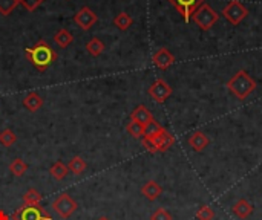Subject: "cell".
<instances>
[{
    "instance_id": "6da1fadb",
    "label": "cell",
    "mask_w": 262,
    "mask_h": 220,
    "mask_svg": "<svg viewBox=\"0 0 262 220\" xmlns=\"http://www.w3.org/2000/svg\"><path fill=\"white\" fill-rule=\"evenodd\" d=\"M25 55L28 57L31 64L40 72H45L57 60V52L45 40H38L32 47H26Z\"/></svg>"
},
{
    "instance_id": "7a4b0ae2",
    "label": "cell",
    "mask_w": 262,
    "mask_h": 220,
    "mask_svg": "<svg viewBox=\"0 0 262 220\" xmlns=\"http://www.w3.org/2000/svg\"><path fill=\"white\" fill-rule=\"evenodd\" d=\"M227 89L232 92V95H235L238 100H246L249 98V95H252L258 84L255 81V78H252L246 70H238L229 81H227Z\"/></svg>"
},
{
    "instance_id": "3957f363",
    "label": "cell",
    "mask_w": 262,
    "mask_h": 220,
    "mask_svg": "<svg viewBox=\"0 0 262 220\" xmlns=\"http://www.w3.org/2000/svg\"><path fill=\"white\" fill-rule=\"evenodd\" d=\"M141 142L149 153H164L175 144V138L166 129H163L152 138H141Z\"/></svg>"
},
{
    "instance_id": "277c9868",
    "label": "cell",
    "mask_w": 262,
    "mask_h": 220,
    "mask_svg": "<svg viewBox=\"0 0 262 220\" xmlns=\"http://www.w3.org/2000/svg\"><path fill=\"white\" fill-rule=\"evenodd\" d=\"M192 20L198 25V28L201 31H210L218 23L220 14L209 3H204L193 12Z\"/></svg>"
},
{
    "instance_id": "5b68a950",
    "label": "cell",
    "mask_w": 262,
    "mask_h": 220,
    "mask_svg": "<svg viewBox=\"0 0 262 220\" xmlns=\"http://www.w3.org/2000/svg\"><path fill=\"white\" fill-rule=\"evenodd\" d=\"M12 220H52V216L41 205H23L12 214Z\"/></svg>"
},
{
    "instance_id": "8992f818",
    "label": "cell",
    "mask_w": 262,
    "mask_h": 220,
    "mask_svg": "<svg viewBox=\"0 0 262 220\" xmlns=\"http://www.w3.org/2000/svg\"><path fill=\"white\" fill-rule=\"evenodd\" d=\"M223 15L230 25L238 26L249 15V9L239 0H230L223 9Z\"/></svg>"
},
{
    "instance_id": "52a82bcc",
    "label": "cell",
    "mask_w": 262,
    "mask_h": 220,
    "mask_svg": "<svg viewBox=\"0 0 262 220\" xmlns=\"http://www.w3.org/2000/svg\"><path fill=\"white\" fill-rule=\"evenodd\" d=\"M77 208H78L77 202H75L68 193L60 194V196L52 202V210H54L61 219L71 217V216L77 211Z\"/></svg>"
},
{
    "instance_id": "ba28073f",
    "label": "cell",
    "mask_w": 262,
    "mask_h": 220,
    "mask_svg": "<svg viewBox=\"0 0 262 220\" xmlns=\"http://www.w3.org/2000/svg\"><path fill=\"white\" fill-rule=\"evenodd\" d=\"M149 96L155 101V103H158V104H163V103H166L169 98H170V95H172V86L166 81V80H163V78H158V80H155L154 83H152V86L149 87Z\"/></svg>"
},
{
    "instance_id": "9c48e42d",
    "label": "cell",
    "mask_w": 262,
    "mask_h": 220,
    "mask_svg": "<svg viewBox=\"0 0 262 220\" xmlns=\"http://www.w3.org/2000/svg\"><path fill=\"white\" fill-rule=\"evenodd\" d=\"M175 6V9L183 15L184 21H190L193 12L206 3V0H169Z\"/></svg>"
},
{
    "instance_id": "30bf717a",
    "label": "cell",
    "mask_w": 262,
    "mask_h": 220,
    "mask_svg": "<svg viewBox=\"0 0 262 220\" xmlns=\"http://www.w3.org/2000/svg\"><path fill=\"white\" fill-rule=\"evenodd\" d=\"M74 20H75V23L78 25L80 29L89 31V29L97 23L98 17H97V14H95L89 6H83V8L75 14Z\"/></svg>"
},
{
    "instance_id": "8fae6325",
    "label": "cell",
    "mask_w": 262,
    "mask_h": 220,
    "mask_svg": "<svg viewBox=\"0 0 262 220\" xmlns=\"http://www.w3.org/2000/svg\"><path fill=\"white\" fill-rule=\"evenodd\" d=\"M152 63L160 69V70H167L173 63H175V55L166 49V47H160L154 55H152Z\"/></svg>"
},
{
    "instance_id": "7c38bea8",
    "label": "cell",
    "mask_w": 262,
    "mask_h": 220,
    "mask_svg": "<svg viewBox=\"0 0 262 220\" xmlns=\"http://www.w3.org/2000/svg\"><path fill=\"white\" fill-rule=\"evenodd\" d=\"M130 121H135V123H140V124H143V126H147L150 121H154V115L150 113V110H149L146 106L140 104V106H137V107L132 110V113H130Z\"/></svg>"
},
{
    "instance_id": "4fadbf2b",
    "label": "cell",
    "mask_w": 262,
    "mask_h": 220,
    "mask_svg": "<svg viewBox=\"0 0 262 220\" xmlns=\"http://www.w3.org/2000/svg\"><path fill=\"white\" fill-rule=\"evenodd\" d=\"M141 194H143L147 201L154 202V201H157V199L163 194V188H161V185H160L157 181H147V182L141 187Z\"/></svg>"
},
{
    "instance_id": "5bb4252c",
    "label": "cell",
    "mask_w": 262,
    "mask_h": 220,
    "mask_svg": "<svg viewBox=\"0 0 262 220\" xmlns=\"http://www.w3.org/2000/svg\"><path fill=\"white\" fill-rule=\"evenodd\" d=\"M209 144H210V139H209V136L206 135V133H203V132H195V133H192L190 135V138H189V145L195 150V152H203L206 147H209Z\"/></svg>"
},
{
    "instance_id": "9a60e30c",
    "label": "cell",
    "mask_w": 262,
    "mask_h": 220,
    "mask_svg": "<svg viewBox=\"0 0 262 220\" xmlns=\"http://www.w3.org/2000/svg\"><path fill=\"white\" fill-rule=\"evenodd\" d=\"M232 211H233V214L238 219H249L253 214V207H252V204L247 199H239L232 207Z\"/></svg>"
},
{
    "instance_id": "2e32d148",
    "label": "cell",
    "mask_w": 262,
    "mask_h": 220,
    "mask_svg": "<svg viewBox=\"0 0 262 220\" xmlns=\"http://www.w3.org/2000/svg\"><path fill=\"white\" fill-rule=\"evenodd\" d=\"M23 106L29 110V112H37L41 109L43 106V98L37 93V92H29L25 98H23Z\"/></svg>"
},
{
    "instance_id": "e0dca14e",
    "label": "cell",
    "mask_w": 262,
    "mask_h": 220,
    "mask_svg": "<svg viewBox=\"0 0 262 220\" xmlns=\"http://www.w3.org/2000/svg\"><path fill=\"white\" fill-rule=\"evenodd\" d=\"M54 41H55V44H57L58 47L64 49V47H68V46L74 41V35H72L66 28H63V29H60V31L55 32Z\"/></svg>"
},
{
    "instance_id": "ac0fdd59",
    "label": "cell",
    "mask_w": 262,
    "mask_h": 220,
    "mask_svg": "<svg viewBox=\"0 0 262 220\" xmlns=\"http://www.w3.org/2000/svg\"><path fill=\"white\" fill-rule=\"evenodd\" d=\"M104 43L100 40V38H97V37H94V38H91L88 43H86V51L92 55V57H98V55H101L103 52H104Z\"/></svg>"
},
{
    "instance_id": "d6986e66",
    "label": "cell",
    "mask_w": 262,
    "mask_h": 220,
    "mask_svg": "<svg viewBox=\"0 0 262 220\" xmlns=\"http://www.w3.org/2000/svg\"><path fill=\"white\" fill-rule=\"evenodd\" d=\"M132 23H134V20H132V17H130L127 12H120V14H117L115 18H114V25H115L120 31H127V29L132 26Z\"/></svg>"
},
{
    "instance_id": "ffe728a7",
    "label": "cell",
    "mask_w": 262,
    "mask_h": 220,
    "mask_svg": "<svg viewBox=\"0 0 262 220\" xmlns=\"http://www.w3.org/2000/svg\"><path fill=\"white\" fill-rule=\"evenodd\" d=\"M49 173H51V176H52L55 181H61V179H64V178L68 176L69 170H68V165H66V164H63L61 161H57V162L51 167Z\"/></svg>"
},
{
    "instance_id": "44dd1931",
    "label": "cell",
    "mask_w": 262,
    "mask_h": 220,
    "mask_svg": "<svg viewBox=\"0 0 262 220\" xmlns=\"http://www.w3.org/2000/svg\"><path fill=\"white\" fill-rule=\"evenodd\" d=\"M68 170H69V173H74V175L80 176V175L86 170V162H84L80 156H74V158L68 162Z\"/></svg>"
},
{
    "instance_id": "7402d4cb",
    "label": "cell",
    "mask_w": 262,
    "mask_h": 220,
    "mask_svg": "<svg viewBox=\"0 0 262 220\" xmlns=\"http://www.w3.org/2000/svg\"><path fill=\"white\" fill-rule=\"evenodd\" d=\"M21 199H23V205H40V202L43 201V196L35 188H29L23 194Z\"/></svg>"
},
{
    "instance_id": "603a6c76",
    "label": "cell",
    "mask_w": 262,
    "mask_h": 220,
    "mask_svg": "<svg viewBox=\"0 0 262 220\" xmlns=\"http://www.w3.org/2000/svg\"><path fill=\"white\" fill-rule=\"evenodd\" d=\"M126 130H127V133H129L132 138L140 139V138H143V136H144V126H143V124H140V123H135V121L127 123Z\"/></svg>"
},
{
    "instance_id": "cb8c5ba5",
    "label": "cell",
    "mask_w": 262,
    "mask_h": 220,
    "mask_svg": "<svg viewBox=\"0 0 262 220\" xmlns=\"http://www.w3.org/2000/svg\"><path fill=\"white\" fill-rule=\"evenodd\" d=\"M9 172H11L14 176L20 178V176H23V175L28 172V165H26L21 159H14V161L11 162V165H9Z\"/></svg>"
},
{
    "instance_id": "d4e9b609",
    "label": "cell",
    "mask_w": 262,
    "mask_h": 220,
    "mask_svg": "<svg viewBox=\"0 0 262 220\" xmlns=\"http://www.w3.org/2000/svg\"><path fill=\"white\" fill-rule=\"evenodd\" d=\"M15 141H17V135L11 129H5L3 132H0V144L3 147H11L12 144H15Z\"/></svg>"
},
{
    "instance_id": "484cf974",
    "label": "cell",
    "mask_w": 262,
    "mask_h": 220,
    "mask_svg": "<svg viewBox=\"0 0 262 220\" xmlns=\"http://www.w3.org/2000/svg\"><path fill=\"white\" fill-rule=\"evenodd\" d=\"M163 129H164V127L160 126V123H157V121L154 119V121H150L147 126H144V136H143V138H152V136L158 135Z\"/></svg>"
},
{
    "instance_id": "4316f807",
    "label": "cell",
    "mask_w": 262,
    "mask_h": 220,
    "mask_svg": "<svg viewBox=\"0 0 262 220\" xmlns=\"http://www.w3.org/2000/svg\"><path fill=\"white\" fill-rule=\"evenodd\" d=\"M18 6V0H0V14L9 15Z\"/></svg>"
},
{
    "instance_id": "83f0119b",
    "label": "cell",
    "mask_w": 262,
    "mask_h": 220,
    "mask_svg": "<svg viewBox=\"0 0 262 220\" xmlns=\"http://www.w3.org/2000/svg\"><path fill=\"white\" fill-rule=\"evenodd\" d=\"M215 211L209 205H201L196 211V219L198 220H213Z\"/></svg>"
},
{
    "instance_id": "f1b7e54d",
    "label": "cell",
    "mask_w": 262,
    "mask_h": 220,
    "mask_svg": "<svg viewBox=\"0 0 262 220\" xmlns=\"http://www.w3.org/2000/svg\"><path fill=\"white\" fill-rule=\"evenodd\" d=\"M45 0H18V5H21L28 12H34Z\"/></svg>"
},
{
    "instance_id": "f546056e",
    "label": "cell",
    "mask_w": 262,
    "mask_h": 220,
    "mask_svg": "<svg viewBox=\"0 0 262 220\" xmlns=\"http://www.w3.org/2000/svg\"><path fill=\"white\" fill-rule=\"evenodd\" d=\"M150 220H173V217H172V214L166 208H158L150 216Z\"/></svg>"
},
{
    "instance_id": "4dcf8cb0",
    "label": "cell",
    "mask_w": 262,
    "mask_h": 220,
    "mask_svg": "<svg viewBox=\"0 0 262 220\" xmlns=\"http://www.w3.org/2000/svg\"><path fill=\"white\" fill-rule=\"evenodd\" d=\"M97 220H109V219H107V217H98Z\"/></svg>"
}]
</instances>
